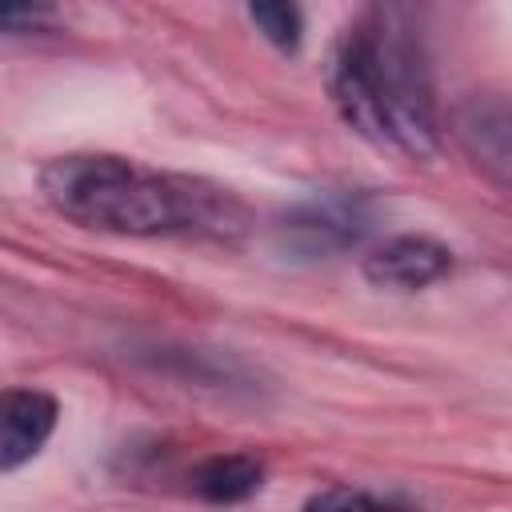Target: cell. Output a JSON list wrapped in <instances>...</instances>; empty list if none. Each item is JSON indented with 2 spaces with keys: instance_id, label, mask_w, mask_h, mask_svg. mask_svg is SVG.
<instances>
[{
  "instance_id": "52a82bcc",
  "label": "cell",
  "mask_w": 512,
  "mask_h": 512,
  "mask_svg": "<svg viewBox=\"0 0 512 512\" xmlns=\"http://www.w3.org/2000/svg\"><path fill=\"white\" fill-rule=\"evenodd\" d=\"M264 484V464L248 452L212 456L192 472V488L208 504H240Z\"/></svg>"
},
{
  "instance_id": "7a4b0ae2",
  "label": "cell",
  "mask_w": 512,
  "mask_h": 512,
  "mask_svg": "<svg viewBox=\"0 0 512 512\" xmlns=\"http://www.w3.org/2000/svg\"><path fill=\"white\" fill-rule=\"evenodd\" d=\"M324 84L352 132L412 160L440 148L424 48L404 8H372L348 24L324 64Z\"/></svg>"
},
{
  "instance_id": "8992f818",
  "label": "cell",
  "mask_w": 512,
  "mask_h": 512,
  "mask_svg": "<svg viewBox=\"0 0 512 512\" xmlns=\"http://www.w3.org/2000/svg\"><path fill=\"white\" fill-rule=\"evenodd\" d=\"M452 268V252L432 236H392L364 256V276L380 288H424Z\"/></svg>"
},
{
  "instance_id": "ba28073f",
  "label": "cell",
  "mask_w": 512,
  "mask_h": 512,
  "mask_svg": "<svg viewBox=\"0 0 512 512\" xmlns=\"http://www.w3.org/2000/svg\"><path fill=\"white\" fill-rule=\"evenodd\" d=\"M252 24L280 48V52H296L300 36H304V16L296 4H252L248 8Z\"/></svg>"
},
{
  "instance_id": "6da1fadb",
  "label": "cell",
  "mask_w": 512,
  "mask_h": 512,
  "mask_svg": "<svg viewBox=\"0 0 512 512\" xmlns=\"http://www.w3.org/2000/svg\"><path fill=\"white\" fill-rule=\"evenodd\" d=\"M44 200L72 224L116 236L232 240L248 228L244 204L208 180L144 168L112 152H68L40 168Z\"/></svg>"
},
{
  "instance_id": "5b68a950",
  "label": "cell",
  "mask_w": 512,
  "mask_h": 512,
  "mask_svg": "<svg viewBox=\"0 0 512 512\" xmlns=\"http://www.w3.org/2000/svg\"><path fill=\"white\" fill-rule=\"evenodd\" d=\"M456 136L476 164L512 184V100L472 96L456 108Z\"/></svg>"
},
{
  "instance_id": "277c9868",
  "label": "cell",
  "mask_w": 512,
  "mask_h": 512,
  "mask_svg": "<svg viewBox=\"0 0 512 512\" xmlns=\"http://www.w3.org/2000/svg\"><path fill=\"white\" fill-rule=\"evenodd\" d=\"M60 404L40 388H8L0 396V472L28 464L52 436Z\"/></svg>"
},
{
  "instance_id": "9c48e42d",
  "label": "cell",
  "mask_w": 512,
  "mask_h": 512,
  "mask_svg": "<svg viewBox=\"0 0 512 512\" xmlns=\"http://www.w3.org/2000/svg\"><path fill=\"white\" fill-rule=\"evenodd\" d=\"M304 512H400V508L364 488H324V492L308 496Z\"/></svg>"
},
{
  "instance_id": "30bf717a",
  "label": "cell",
  "mask_w": 512,
  "mask_h": 512,
  "mask_svg": "<svg viewBox=\"0 0 512 512\" xmlns=\"http://www.w3.org/2000/svg\"><path fill=\"white\" fill-rule=\"evenodd\" d=\"M52 12L48 8H20V12H4V28L8 32H20V28H40Z\"/></svg>"
},
{
  "instance_id": "3957f363",
  "label": "cell",
  "mask_w": 512,
  "mask_h": 512,
  "mask_svg": "<svg viewBox=\"0 0 512 512\" xmlns=\"http://www.w3.org/2000/svg\"><path fill=\"white\" fill-rule=\"evenodd\" d=\"M368 228H372V212L360 196H316L296 204L276 232L288 252L316 260V256H332L360 244Z\"/></svg>"
}]
</instances>
